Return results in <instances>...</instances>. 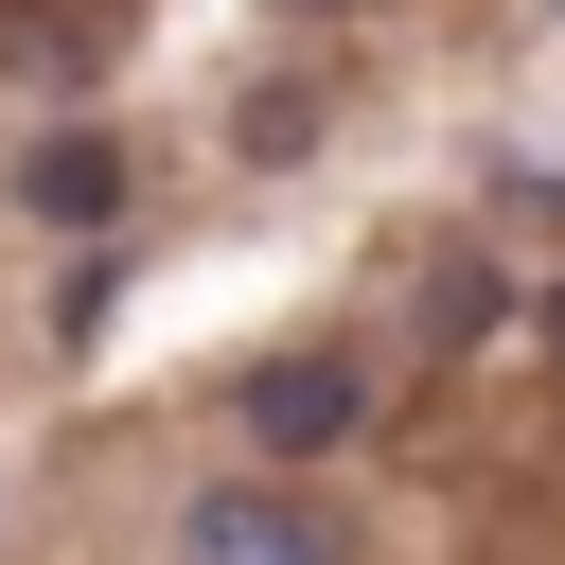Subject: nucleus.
Returning <instances> with one entry per match:
<instances>
[{
    "instance_id": "f257e3e1",
    "label": "nucleus",
    "mask_w": 565,
    "mask_h": 565,
    "mask_svg": "<svg viewBox=\"0 0 565 565\" xmlns=\"http://www.w3.org/2000/svg\"><path fill=\"white\" fill-rule=\"evenodd\" d=\"M212 424H230L265 477H318L335 441H371V353H335V335H282V353H247V371L212 388Z\"/></svg>"
},
{
    "instance_id": "f03ea898",
    "label": "nucleus",
    "mask_w": 565,
    "mask_h": 565,
    "mask_svg": "<svg viewBox=\"0 0 565 565\" xmlns=\"http://www.w3.org/2000/svg\"><path fill=\"white\" fill-rule=\"evenodd\" d=\"M177 565H353L335 547V512L300 494V477H194V512H177Z\"/></svg>"
},
{
    "instance_id": "7ed1b4c3",
    "label": "nucleus",
    "mask_w": 565,
    "mask_h": 565,
    "mask_svg": "<svg viewBox=\"0 0 565 565\" xmlns=\"http://www.w3.org/2000/svg\"><path fill=\"white\" fill-rule=\"evenodd\" d=\"M18 212H35V230H106V212H124V141H106V124H53V141L18 159Z\"/></svg>"
},
{
    "instance_id": "20e7f679",
    "label": "nucleus",
    "mask_w": 565,
    "mask_h": 565,
    "mask_svg": "<svg viewBox=\"0 0 565 565\" xmlns=\"http://www.w3.org/2000/svg\"><path fill=\"white\" fill-rule=\"evenodd\" d=\"M530 335H547V353H565V282H547V300H530Z\"/></svg>"
},
{
    "instance_id": "39448f33",
    "label": "nucleus",
    "mask_w": 565,
    "mask_h": 565,
    "mask_svg": "<svg viewBox=\"0 0 565 565\" xmlns=\"http://www.w3.org/2000/svg\"><path fill=\"white\" fill-rule=\"evenodd\" d=\"M282 18H318V0H282Z\"/></svg>"
}]
</instances>
